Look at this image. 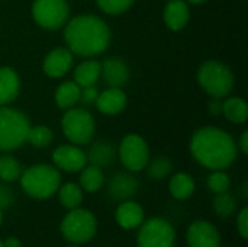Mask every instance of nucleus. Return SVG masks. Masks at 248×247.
Returning <instances> with one entry per match:
<instances>
[{"label":"nucleus","instance_id":"72a5a7b5","mask_svg":"<svg viewBox=\"0 0 248 247\" xmlns=\"http://www.w3.org/2000/svg\"><path fill=\"white\" fill-rule=\"evenodd\" d=\"M15 201L13 191L6 185V182H0V211L7 210Z\"/></svg>","mask_w":248,"mask_h":247},{"label":"nucleus","instance_id":"473e14b6","mask_svg":"<svg viewBox=\"0 0 248 247\" xmlns=\"http://www.w3.org/2000/svg\"><path fill=\"white\" fill-rule=\"evenodd\" d=\"M99 90L96 86H87V87H80V98H78V103L83 105V108L94 105L96 99H97Z\"/></svg>","mask_w":248,"mask_h":247},{"label":"nucleus","instance_id":"f3484780","mask_svg":"<svg viewBox=\"0 0 248 247\" xmlns=\"http://www.w3.org/2000/svg\"><path fill=\"white\" fill-rule=\"evenodd\" d=\"M128 103V96L122 87H108L103 92H99L94 106L103 115H118L121 114Z\"/></svg>","mask_w":248,"mask_h":247},{"label":"nucleus","instance_id":"bb28decb","mask_svg":"<svg viewBox=\"0 0 248 247\" xmlns=\"http://www.w3.org/2000/svg\"><path fill=\"white\" fill-rule=\"evenodd\" d=\"M22 166L19 160L12 154H1L0 156V181L1 182H15L19 181L22 173Z\"/></svg>","mask_w":248,"mask_h":247},{"label":"nucleus","instance_id":"39448f33","mask_svg":"<svg viewBox=\"0 0 248 247\" xmlns=\"http://www.w3.org/2000/svg\"><path fill=\"white\" fill-rule=\"evenodd\" d=\"M198 83L211 98L225 99L234 89V74L227 64L208 60L198 70Z\"/></svg>","mask_w":248,"mask_h":247},{"label":"nucleus","instance_id":"79ce46f5","mask_svg":"<svg viewBox=\"0 0 248 247\" xmlns=\"http://www.w3.org/2000/svg\"><path fill=\"white\" fill-rule=\"evenodd\" d=\"M67 247H80L78 245H70V246H67Z\"/></svg>","mask_w":248,"mask_h":247},{"label":"nucleus","instance_id":"cd10ccee","mask_svg":"<svg viewBox=\"0 0 248 247\" xmlns=\"http://www.w3.org/2000/svg\"><path fill=\"white\" fill-rule=\"evenodd\" d=\"M147 172H148V176L151 179H155V181H161V179H166L171 170H173V163L169 157L166 156H157L154 159H150L147 166H145Z\"/></svg>","mask_w":248,"mask_h":247},{"label":"nucleus","instance_id":"9b49d317","mask_svg":"<svg viewBox=\"0 0 248 247\" xmlns=\"http://www.w3.org/2000/svg\"><path fill=\"white\" fill-rule=\"evenodd\" d=\"M52 163L58 170L67 173L80 172L87 165V156L80 146L76 144H62L57 147L52 153Z\"/></svg>","mask_w":248,"mask_h":247},{"label":"nucleus","instance_id":"a878e982","mask_svg":"<svg viewBox=\"0 0 248 247\" xmlns=\"http://www.w3.org/2000/svg\"><path fill=\"white\" fill-rule=\"evenodd\" d=\"M57 194H58V199H60L61 205L67 210L78 208L83 204L84 191L80 188L78 183H74V182L62 183V185H60Z\"/></svg>","mask_w":248,"mask_h":247},{"label":"nucleus","instance_id":"20e7f679","mask_svg":"<svg viewBox=\"0 0 248 247\" xmlns=\"http://www.w3.org/2000/svg\"><path fill=\"white\" fill-rule=\"evenodd\" d=\"M31 122L26 114L10 106H0V151L20 148L28 138Z\"/></svg>","mask_w":248,"mask_h":247},{"label":"nucleus","instance_id":"423d86ee","mask_svg":"<svg viewBox=\"0 0 248 247\" xmlns=\"http://www.w3.org/2000/svg\"><path fill=\"white\" fill-rule=\"evenodd\" d=\"M62 237L71 245H84L93 240L97 233V220L94 214L81 207L68 210L60 226Z\"/></svg>","mask_w":248,"mask_h":247},{"label":"nucleus","instance_id":"c756f323","mask_svg":"<svg viewBox=\"0 0 248 247\" xmlns=\"http://www.w3.org/2000/svg\"><path fill=\"white\" fill-rule=\"evenodd\" d=\"M214 210L221 218H228L237 211V198L230 191L217 194L214 199Z\"/></svg>","mask_w":248,"mask_h":247},{"label":"nucleus","instance_id":"4468645a","mask_svg":"<svg viewBox=\"0 0 248 247\" xmlns=\"http://www.w3.org/2000/svg\"><path fill=\"white\" fill-rule=\"evenodd\" d=\"M100 77L109 87H124L131 77L129 66L119 57H109L100 63Z\"/></svg>","mask_w":248,"mask_h":247},{"label":"nucleus","instance_id":"a19ab883","mask_svg":"<svg viewBox=\"0 0 248 247\" xmlns=\"http://www.w3.org/2000/svg\"><path fill=\"white\" fill-rule=\"evenodd\" d=\"M3 224V211H0V226Z\"/></svg>","mask_w":248,"mask_h":247},{"label":"nucleus","instance_id":"ea45409f","mask_svg":"<svg viewBox=\"0 0 248 247\" xmlns=\"http://www.w3.org/2000/svg\"><path fill=\"white\" fill-rule=\"evenodd\" d=\"M243 195H244V198H247L248 197V191H247V181L244 182V185H243Z\"/></svg>","mask_w":248,"mask_h":247},{"label":"nucleus","instance_id":"9d476101","mask_svg":"<svg viewBox=\"0 0 248 247\" xmlns=\"http://www.w3.org/2000/svg\"><path fill=\"white\" fill-rule=\"evenodd\" d=\"M121 163L124 167L131 172L137 173L145 169L150 160V148L144 137L138 134H128L122 138L118 153Z\"/></svg>","mask_w":248,"mask_h":247},{"label":"nucleus","instance_id":"7ed1b4c3","mask_svg":"<svg viewBox=\"0 0 248 247\" xmlns=\"http://www.w3.org/2000/svg\"><path fill=\"white\" fill-rule=\"evenodd\" d=\"M19 182L28 197L42 201L57 194L61 185V173L55 166L38 163L22 170Z\"/></svg>","mask_w":248,"mask_h":247},{"label":"nucleus","instance_id":"f03ea898","mask_svg":"<svg viewBox=\"0 0 248 247\" xmlns=\"http://www.w3.org/2000/svg\"><path fill=\"white\" fill-rule=\"evenodd\" d=\"M193 159L209 170H225L235 160L238 147L231 134L218 127H202L190 138Z\"/></svg>","mask_w":248,"mask_h":247},{"label":"nucleus","instance_id":"b1692460","mask_svg":"<svg viewBox=\"0 0 248 247\" xmlns=\"http://www.w3.org/2000/svg\"><path fill=\"white\" fill-rule=\"evenodd\" d=\"M222 115L232 124H244L248 118L247 102L238 96H227L222 102Z\"/></svg>","mask_w":248,"mask_h":247},{"label":"nucleus","instance_id":"e433bc0d","mask_svg":"<svg viewBox=\"0 0 248 247\" xmlns=\"http://www.w3.org/2000/svg\"><path fill=\"white\" fill-rule=\"evenodd\" d=\"M238 150L243 153V154H247L248 153V132L244 131L240 137V141H238Z\"/></svg>","mask_w":248,"mask_h":247},{"label":"nucleus","instance_id":"6ab92c4d","mask_svg":"<svg viewBox=\"0 0 248 247\" xmlns=\"http://www.w3.org/2000/svg\"><path fill=\"white\" fill-rule=\"evenodd\" d=\"M20 92V79L15 68L0 67V106L10 105Z\"/></svg>","mask_w":248,"mask_h":247},{"label":"nucleus","instance_id":"aec40b11","mask_svg":"<svg viewBox=\"0 0 248 247\" xmlns=\"http://www.w3.org/2000/svg\"><path fill=\"white\" fill-rule=\"evenodd\" d=\"M116 150L113 147L112 143L105 141V140H99L94 144H92V147L89 148V151L86 153L87 156V163L97 166V167H106L109 165L113 163L115 157H116Z\"/></svg>","mask_w":248,"mask_h":247},{"label":"nucleus","instance_id":"58836bf2","mask_svg":"<svg viewBox=\"0 0 248 247\" xmlns=\"http://www.w3.org/2000/svg\"><path fill=\"white\" fill-rule=\"evenodd\" d=\"M187 4H195V6H199V4H203V3H206L208 0H185Z\"/></svg>","mask_w":248,"mask_h":247},{"label":"nucleus","instance_id":"c03bdc74","mask_svg":"<svg viewBox=\"0 0 248 247\" xmlns=\"http://www.w3.org/2000/svg\"><path fill=\"white\" fill-rule=\"evenodd\" d=\"M219 247H230V246H219Z\"/></svg>","mask_w":248,"mask_h":247},{"label":"nucleus","instance_id":"412c9836","mask_svg":"<svg viewBox=\"0 0 248 247\" xmlns=\"http://www.w3.org/2000/svg\"><path fill=\"white\" fill-rule=\"evenodd\" d=\"M195 189H196L195 179L186 172L174 173L169 182L170 195L177 201H187L189 198L193 197Z\"/></svg>","mask_w":248,"mask_h":247},{"label":"nucleus","instance_id":"5701e85b","mask_svg":"<svg viewBox=\"0 0 248 247\" xmlns=\"http://www.w3.org/2000/svg\"><path fill=\"white\" fill-rule=\"evenodd\" d=\"M105 183H106L105 173L100 167L93 166V165H86L80 170L78 185L84 192L94 194V192L100 191L105 186Z\"/></svg>","mask_w":248,"mask_h":247},{"label":"nucleus","instance_id":"2eb2a0df","mask_svg":"<svg viewBox=\"0 0 248 247\" xmlns=\"http://www.w3.org/2000/svg\"><path fill=\"white\" fill-rule=\"evenodd\" d=\"M138 192V179L131 172L116 173L108 183V194L115 201L132 199Z\"/></svg>","mask_w":248,"mask_h":247},{"label":"nucleus","instance_id":"ddd939ff","mask_svg":"<svg viewBox=\"0 0 248 247\" xmlns=\"http://www.w3.org/2000/svg\"><path fill=\"white\" fill-rule=\"evenodd\" d=\"M74 64V54L65 47H57L51 49L42 63V70L44 73L51 77V79H60L65 76Z\"/></svg>","mask_w":248,"mask_h":247},{"label":"nucleus","instance_id":"1a4fd4ad","mask_svg":"<svg viewBox=\"0 0 248 247\" xmlns=\"http://www.w3.org/2000/svg\"><path fill=\"white\" fill-rule=\"evenodd\" d=\"M70 16L67 0H33L32 17L36 25L48 31L62 28Z\"/></svg>","mask_w":248,"mask_h":247},{"label":"nucleus","instance_id":"393cba45","mask_svg":"<svg viewBox=\"0 0 248 247\" xmlns=\"http://www.w3.org/2000/svg\"><path fill=\"white\" fill-rule=\"evenodd\" d=\"M80 98V86L76 82L67 80L62 82L55 90V103L60 109H70L78 103Z\"/></svg>","mask_w":248,"mask_h":247},{"label":"nucleus","instance_id":"37998d69","mask_svg":"<svg viewBox=\"0 0 248 247\" xmlns=\"http://www.w3.org/2000/svg\"><path fill=\"white\" fill-rule=\"evenodd\" d=\"M0 247H3V240L0 239Z\"/></svg>","mask_w":248,"mask_h":247},{"label":"nucleus","instance_id":"dca6fc26","mask_svg":"<svg viewBox=\"0 0 248 247\" xmlns=\"http://www.w3.org/2000/svg\"><path fill=\"white\" fill-rule=\"evenodd\" d=\"M145 220L144 208L140 202L134 199H126L119 202L115 210V221L124 230H134L138 229L142 221Z\"/></svg>","mask_w":248,"mask_h":247},{"label":"nucleus","instance_id":"f257e3e1","mask_svg":"<svg viewBox=\"0 0 248 247\" xmlns=\"http://www.w3.org/2000/svg\"><path fill=\"white\" fill-rule=\"evenodd\" d=\"M67 48L77 57L93 58L109 48L110 29L108 23L90 13L77 15L64 25Z\"/></svg>","mask_w":248,"mask_h":247},{"label":"nucleus","instance_id":"f8f14e48","mask_svg":"<svg viewBox=\"0 0 248 247\" xmlns=\"http://www.w3.org/2000/svg\"><path fill=\"white\" fill-rule=\"evenodd\" d=\"M186 243L189 247H219L221 233L212 223L196 220L186 231Z\"/></svg>","mask_w":248,"mask_h":247},{"label":"nucleus","instance_id":"2f4dec72","mask_svg":"<svg viewBox=\"0 0 248 247\" xmlns=\"http://www.w3.org/2000/svg\"><path fill=\"white\" fill-rule=\"evenodd\" d=\"M135 3V0H96L97 7L110 16H118L124 12H126L132 4Z\"/></svg>","mask_w":248,"mask_h":247},{"label":"nucleus","instance_id":"0eeeda50","mask_svg":"<svg viewBox=\"0 0 248 247\" xmlns=\"http://www.w3.org/2000/svg\"><path fill=\"white\" fill-rule=\"evenodd\" d=\"M61 128L65 138L76 146L89 144L94 137V118L83 106H73L61 118Z\"/></svg>","mask_w":248,"mask_h":247},{"label":"nucleus","instance_id":"c85d7f7f","mask_svg":"<svg viewBox=\"0 0 248 247\" xmlns=\"http://www.w3.org/2000/svg\"><path fill=\"white\" fill-rule=\"evenodd\" d=\"M52 140H54V134L49 127H46V125L32 127L31 125L26 143H29L31 146H33L36 148H45L52 143Z\"/></svg>","mask_w":248,"mask_h":247},{"label":"nucleus","instance_id":"6e6552de","mask_svg":"<svg viewBox=\"0 0 248 247\" xmlns=\"http://www.w3.org/2000/svg\"><path fill=\"white\" fill-rule=\"evenodd\" d=\"M176 230L170 221L161 217L144 220L138 227L137 247H174Z\"/></svg>","mask_w":248,"mask_h":247},{"label":"nucleus","instance_id":"4c0bfd02","mask_svg":"<svg viewBox=\"0 0 248 247\" xmlns=\"http://www.w3.org/2000/svg\"><path fill=\"white\" fill-rule=\"evenodd\" d=\"M3 247H22V242L15 236H9L3 240Z\"/></svg>","mask_w":248,"mask_h":247},{"label":"nucleus","instance_id":"7c9ffc66","mask_svg":"<svg viewBox=\"0 0 248 247\" xmlns=\"http://www.w3.org/2000/svg\"><path fill=\"white\" fill-rule=\"evenodd\" d=\"M208 188L214 194H222L230 191L231 188V178L225 170H212L208 178Z\"/></svg>","mask_w":248,"mask_h":247},{"label":"nucleus","instance_id":"f704fd0d","mask_svg":"<svg viewBox=\"0 0 248 247\" xmlns=\"http://www.w3.org/2000/svg\"><path fill=\"white\" fill-rule=\"evenodd\" d=\"M237 230L243 240L248 239V208L243 207L237 215Z\"/></svg>","mask_w":248,"mask_h":247},{"label":"nucleus","instance_id":"a211bd4d","mask_svg":"<svg viewBox=\"0 0 248 247\" xmlns=\"http://www.w3.org/2000/svg\"><path fill=\"white\" fill-rule=\"evenodd\" d=\"M163 19L169 29L174 32L182 31L190 19L189 4L185 0H167L163 10Z\"/></svg>","mask_w":248,"mask_h":247},{"label":"nucleus","instance_id":"4be33fe9","mask_svg":"<svg viewBox=\"0 0 248 247\" xmlns=\"http://www.w3.org/2000/svg\"><path fill=\"white\" fill-rule=\"evenodd\" d=\"M100 79V61L94 58H86L74 68V82L80 87L96 86Z\"/></svg>","mask_w":248,"mask_h":247},{"label":"nucleus","instance_id":"c9c22d12","mask_svg":"<svg viewBox=\"0 0 248 247\" xmlns=\"http://www.w3.org/2000/svg\"><path fill=\"white\" fill-rule=\"evenodd\" d=\"M222 99H215L212 98V100L209 102V114L214 116H218L222 114Z\"/></svg>","mask_w":248,"mask_h":247}]
</instances>
